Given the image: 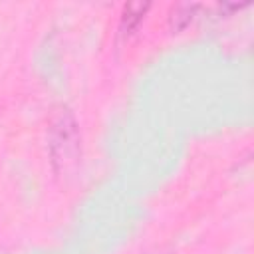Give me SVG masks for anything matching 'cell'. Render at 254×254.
<instances>
[{
    "mask_svg": "<svg viewBox=\"0 0 254 254\" xmlns=\"http://www.w3.org/2000/svg\"><path fill=\"white\" fill-rule=\"evenodd\" d=\"M48 149L58 177H69L75 173L81 161V135L77 121L67 107L56 109L50 117Z\"/></svg>",
    "mask_w": 254,
    "mask_h": 254,
    "instance_id": "obj_1",
    "label": "cell"
},
{
    "mask_svg": "<svg viewBox=\"0 0 254 254\" xmlns=\"http://www.w3.org/2000/svg\"><path fill=\"white\" fill-rule=\"evenodd\" d=\"M147 10H149V4H143V2L125 4L123 12H121V20H119V34L121 36H131L139 28V24L143 22Z\"/></svg>",
    "mask_w": 254,
    "mask_h": 254,
    "instance_id": "obj_2",
    "label": "cell"
},
{
    "mask_svg": "<svg viewBox=\"0 0 254 254\" xmlns=\"http://www.w3.org/2000/svg\"><path fill=\"white\" fill-rule=\"evenodd\" d=\"M196 10V4H179L173 12H171V26L173 30H183L190 20H192V12Z\"/></svg>",
    "mask_w": 254,
    "mask_h": 254,
    "instance_id": "obj_3",
    "label": "cell"
}]
</instances>
